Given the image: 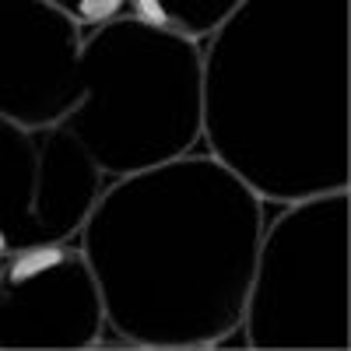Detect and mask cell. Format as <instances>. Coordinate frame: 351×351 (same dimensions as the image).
<instances>
[{
  "label": "cell",
  "mask_w": 351,
  "mask_h": 351,
  "mask_svg": "<svg viewBox=\"0 0 351 351\" xmlns=\"http://www.w3.org/2000/svg\"><path fill=\"white\" fill-rule=\"evenodd\" d=\"M263 232V200L215 155L116 176L77 246L106 327L134 348H211L236 334Z\"/></svg>",
  "instance_id": "obj_1"
},
{
  "label": "cell",
  "mask_w": 351,
  "mask_h": 351,
  "mask_svg": "<svg viewBox=\"0 0 351 351\" xmlns=\"http://www.w3.org/2000/svg\"><path fill=\"white\" fill-rule=\"evenodd\" d=\"M351 0H243L200 46L204 144L260 200L351 183Z\"/></svg>",
  "instance_id": "obj_2"
},
{
  "label": "cell",
  "mask_w": 351,
  "mask_h": 351,
  "mask_svg": "<svg viewBox=\"0 0 351 351\" xmlns=\"http://www.w3.org/2000/svg\"><path fill=\"white\" fill-rule=\"evenodd\" d=\"M81 99L64 116L106 180L190 155L204 137L200 43L120 14L81 32Z\"/></svg>",
  "instance_id": "obj_3"
},
{
  "label": "cell",
  "mask_w": 351,
  "mask_h": 351,
  "mask_svg": "<svg viewBox=\"0 0 351 351\" xmlns=\"http://www.w3.org/2000/svg\"><path fill=\"white\" fill-rule=\"evenodd\" d=\"M351 193L330 190L281 204L263 221L243 306L250 348L348 351L351 348Z\"/></svg>",
  "instance_id": "obj_4"
},
{
  "label": "cell",
  "mask_w": 351,
  "mask_h": 351,
  "mask_svg": "<svg viewBox=\"0 0 351 351\" xmlns=\"http://www.w3.org/2000/svg\"><path fill=\"white\" fill-rule=\"evenodd\" d=\"M102 186V169L64 120L21 127L0 116V256L77 239Z\"/></svg>",
  "instance_id": "obj_5"
},
{
  "label": "cell",
  "mask_w": 351,
  "mask_h": 351,
  "mask_svg": "<svg viewBox=\"0 0 351 351\" xmlns=\"http://www.w3.org/2000/svg\"><path fill=\"white\" fill-rule=\"evenodd\" d=\"M39 243L0 260V348L74 351L95 348L106 313L81 246Z\"/></svg>",
  "instance_id": "obj_6"
},
{
  "label": "cell",
  "mask_w": 351,
  "mask_h": 351,
  "mask_svg": "<svg viewBox=\"0 0 351 351\" xmlns=\"http://www.w3.org/2000/svg\"><path fill=\"white\" fill-rule=\"evenodd\" d=\"M81 28L49 0H0V116L60 123L81 99Z\"/></svg>",
  "instance_id": "obj_7"
},
{
  "label": "cell",
  "mask_w": 351,
  "mask_h": 351,
  "mask_svg": "<svg viewBox=\"0 0 351 351\" xmlns=\"http://www.w3.org/2000/svg\"><path fill=\"white\" fill-rule=\"evenodd\" d=\"M243 0H127V14L200 43Z\"/></svg>",
  "instance_id": "obj_8"
},
{
  "label": "cell",
  "mask_w": 351,
  "mask_h": 351,
  "mask_svg": "<svg viewBox=\"0 0 351 351\" xmlns=\"http://www.w3.org/2000/svg\"><path fill=\"white\" fill-rule=\"evenodd\" d=\"M53 8H60L81 32L84 28H95V25H106L112 18L127 14V0H49Z\"/></svg>",
  "instance_id": "obj_9"
},
{
  "label": "cell",
  "mask_w": 351,
  "mask_h": 351,
  "mask_svg": "<svg viewBox=\"0 0 351 351\" xmlns=\"http://www.w3.org/2000/svg\"><path fill=\"white\" fill-rule=\"evenodd\" d=\"M0 260H4V256H0Z\"/></svg>",
  "instance_id": "obj_10"
}]
</instances>
